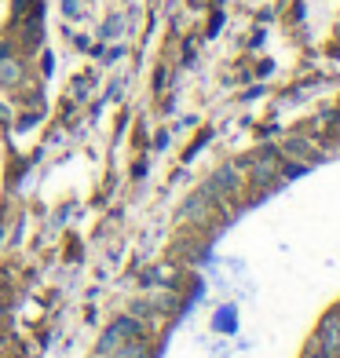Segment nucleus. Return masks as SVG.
<instances>
[{"instance_id": "2", "label": "nucleus", "mask_w": 340, "mask_h": 358, "mask_svg": "<svg viewBox=\"0 0 340 358\" xmlns=\"http://www.w3.org/2000/svg\"><path fill=\"white\" fill-rule=\"evenodd\" d=\"M113 358H147V348H143L139 344V340H136V344H128V340H125V344L118 348V351H110Z\"/></svg>"}, {"instance_id": "1", "label": "nucleus", "mask_w": 340, "mask_h": 358, "mask_svg": "<svg viewBox=\"0 0 340 358\" xmlns=\"http://www.w3.org/2000/svg\"><path fill=\"white\" fill-rule=\"evenodd\" d=\"M139 336V322L136 318H118L110 325V329L103 333V340H99V355H110V351H118L125 340H136Z\"/></svg>"}, {"instance_id": "3", "label": "nucleus", "mask_w": 340, "mask_h": 358, "mask_svg": "<svg viewBox=\"0 0 340 358\" xmlns=\"http://www.w3.org/2000/svg\"><path fill=\"white\" fill-rule=\"evenodd\" d=\"M121 34V19H118V15H113V19L103 26V37H118Z\"/></svg>"}, {"instance_id": "4", "label": "nucleus", "mask_w": 340, "mask_h": 358, "mask_svg": "<svg viewBox=\"0 0 340 358\" xmlns=\"http://www.w3.org/2000/svg\"><path fill=\"white\" fill-rule=\"evenodd\" d=\"M62 11H66L70 19H77V15H80V4H77V0H62Z\"/></svg>"}]
</instances>
